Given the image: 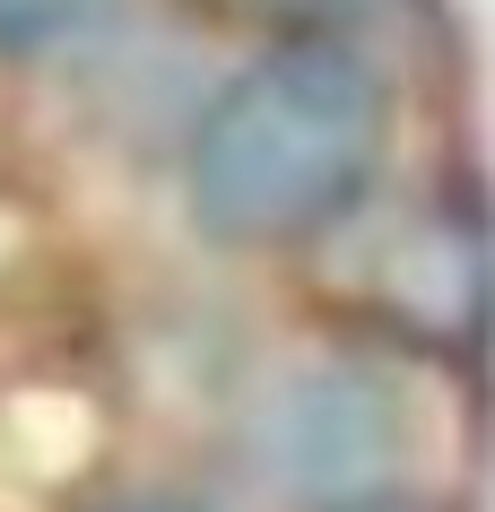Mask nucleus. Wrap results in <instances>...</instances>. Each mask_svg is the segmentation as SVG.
I'll return each instance as SVG.
<instances>
[{
    "label": "nucleus",
    "instance_id": "1",
    "mask_svg": "<svg viewBox=\"0 0 495 512\" xmlns=\"http://www.w3.org/2000/svg\"><path fill=\"white\" fill-rule=\"evenodd\" d=\"M383 157V79L348 44H287L226 87L192 139V209L235 243L313 235Z\"/></svg>",
    "mask_w": 495,
    "mask_h": 512
},
{
    "label": "nucleus",
    "instance_id": "4",
    "mask_svg": "<svg viewBox=\"0 0 495 512\" xmlns=\"http://www.w3.org/2000/svg\"><path fill=\"white\" fill-rule=\"evenodd\" d=\"M122 512H192V504H122Z\"/></svg>",
    "mask_w": 495,
    "mask_h": 512
},
{
    "label": "nucleus",
    "instance_id": "2",
    "mask_svg": "<svg viewBox=\"0 0 495 512\" xmlns=\"http://www.w3.org/2000/svg\"><path fill=\"white\" fill-rule=\"evenodd\" d=\"M391 452H400V426H391V400L365 374H313L270 417V469L304 504L365 495L391 469Z\"/></svg>",
    "mask_w": 495,
    "mask_h": 512
},
{
    "label": "nucleus",
    "instance_id": "5",
    "mask_svg": "<svg viewBox=\"0 0 495 512\" xmlns=\"http://www.w3.org/2000/svg\"><path fill=\"white\" fill-rule=\"evenodd\" d=\"M357 512H417V504H357Z\"/></svg>",
    "mask_w": 495,
    "mask_h": 512
},
{
    "label": "nucleus",
    "instance_id": "3",
    "mask_svg": "<svg viewBox=\"0 0 495 512\" xmlns=\"http://www.w3.org/2000/svg\"><path fill=\"white\" fill-rule=\"evenodd\" d=\"M105 0H0V44H61L79 35Z\"/></svg>",
    "mask_w": 495,
    "mask_h": 512
}]
</instances>
